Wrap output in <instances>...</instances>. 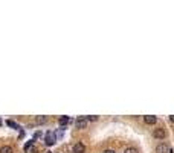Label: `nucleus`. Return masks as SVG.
I'll list each match as a JSON object with an SVG mask.
<instances>
[{
	"label": "nucleus",
	"instance_id": "f257e3e1",
	"mask_svg": "<svg viewBox=\"0 0 174 153\" xmlns=\"http://www.w3.org/2000/svg\"><path fill=\"white\" fill-rule=\"evenodd\" d=\"M55 141H57V135L54 132H47L46 133V136H44V144L46 145H54Z\"/></svg>",
	"mask_w": 174,
	"mask_h": 153
},
{
	"label": "nucleus",
	"instance_id": "f03ea898",
	"mask_svg": "<svg viewBox=\"0 0 174 153\" xmlns=\"http://www.w3.org/2000/svg\"><path fill=\"white\" fill-rule=\"evenodd\" d=\"M24 151H26V153H37V151H38L37 145L34 144V139H32V141H29L26 145H24Z\"/></svg>",
	"mask_w": 174,
	"mask_h": 153
},
{
	"label": "nucleus",
	"instance_id": "7ed1b4c3",
	"mask_svg": "<svg viewBox=\"0 0 174 153\" xmlns=\"http://www.w3.org/2000/svg\"><path fill=\"white\" fill-rule=\"evenodd\" d=\"M75 125H77V129H86V125H87V118L84 116H80L75 119Z\"/></svg>",
	"mask_w": 174,
	"mask_h": 153
},
{
	"label": "nucleus",
	"instance_id": "20e7f679",
	"mask_svg": "<svg viewBox=\"0 0 174 153\" xmlns=\"http://www.w3.org/2000/svg\"><path fill=\"white\" fill-rule=\"evenodd\" d=\"M153 135H154V138H157V139H165L166 132H165V129H154Z\"/></svg>",
	"mask_w": 174,
	"mask_h": 153
},
{
	"label": "nucleus",
	"instance_id": "39448f33",
	"mask_svg": "<svg viewBox=\"0 0 174 153\" xmlns=\"http://www.w3.org/2000/svg\"><path fill=\"white\" fill-rule=\"evenodd\" d=\"M86 151V145L83 142H77L73 145V153H84Z\"/></svg>",
	"mask_w": 174,
	"mask_h": 153
},
{
	"label": "nucleus",
	"instance_id": "423d86ee",
	"mask_svg": "<svg viewBox=\"0 0 174 153\" xmlns=\"http://www.w3.org/2000/svg\"><path fill=\"white\" fill-rule=\"evenodd\" d=\"M144 119H145V122H147V124H150V125H154V124H156V121H157V118H156V116H153V115H147Z\"/></svg>",
	"mask_w": 174,
	"mask_h": 153
},
{
	"label": "nucleus",
	"instance_id": "0eeeda50",
	"mask_svg": "<svg viewBox=\"0 0 174 153\" xmlns=\"http://www.w3.org/2000/svg\"><path fill=\"white\" fill-rule=\"evenodd\" d=\"M168 145L166 144H159L157 147H156V153H168Z\"/></svg>",
	"mask_w": 174,
	"mask_h": 153
},
{
	"label": "nucleus",
	"instance_id": "6e6552de",
	"mask_svg": "<svg viewBox=\"0 0 174 153\" xmlns=\"http://www.w3.org/2000/svg\"><path fill=\"white\" fill-rule=\"evenodd\" d=\"M70 121H72V119H70L69 116H61V118L58 119V122H60V125H61V127H64V125L70 124Z\"/></svg>",
	"mask_w": 174,
	"mask_h": 153
},
{
	"label": "nucleus",
	"instance_id": "1a4fd4ad",
	"mask_svg": "<svg viewBox=\"0 0 174 153\" xmlns=\"http://www.w3.org/2000/svg\"><path fill=\"white\" fill-rule=\"evenodd\" d=\"M0 153H14V150H12L11 145H3L2 148H0Z\"/></svg>",
	"mask_w": 174,
	"mask_h": 153
},
{
	"label": "nucleus",
	"instance_id": "9d476101",
	"mask_svg": "<svg viewBox=\"0 0 174 153\" xmlns=\"http://www.w3.org/2000/svg\"><path fill=\"white\" fill-rule=\"evenodd\" d=\"M35 122H37V124H44V122H46V116H37V118H35Z\"/></svg>",
	"mask_w": 174,
	"mask_h": 153
},
{
	"label": "nucleus",
	"instance_id": "9b49d317",
	"mask_svg": "<svg viewBox=\"0 0 174 153\" xmlns=\"http://www.w3.org/2000/svg\"><path fill=\"white\" fill-rule=\"evenodd\" d=\"M124 153H138V150L134 147H128V148H125V151H124Z\"/></svg>",
	"mask_w": 174,
	"mask_h": 153
},
{
	"label": "nucleus",
	"instance_id": "f8f14e48",
	"mask_svg": "<svg viewBox=\"0 0 174 153\" xmlns=\"http://www.w3.org/2000/svg\"><path fill=\"white\" fill-rule=\"evenodd\" d=\"M6 124H8L9 127H12V129H18V125H17L14 121H6Z\"/></svg>",
	"mask_w": 174,
	"mask_h": 153
},
{
	"label": "nucleus",
	"instance_id": "ddd939ff",
	"mask_svg": "<svg viewBox=\"0 0 174 153\" xmlns=\"http://www.w3.org/2000/svg\"><path fill=\"white\" fill-rule=\"evenodd\" d=\"M96 119H98L96 115H90V116H87V121H96Z\"/></svg>",
	"mask_w": 174,
	"mask_h": 153
},
{
	"label": "nucleus",
	"instance_id": "4468645a",
	"mask_svg": "<svg viewBox=\"0 0 174 153\" xmlns=\"http://www.w3.org/2000/svg\"><path fill=\"white\" fill-rule=\"evenodd\" d=\"M169 121H171V122H174V115H171V116H169Z\"/></svg>",
	"mask_w": 174,
	"mask_h": 153
},
{
	"label": "nucleus",
	"instance_id": "2eb2a0df",
	"mask_svg": "<svg viewBox=\"0 0 174 153\" xmlns=\"http://www.w3.org/2000/svg\"><path fill=\"white\" fill-rule=\"evenodd\" d=\"M104 153H115V151H113V150H106Z\"/></svg>",
	"mask_w": 174,
	"mask_h": 153
},
{
	"label": "nucleus",
	"instance_id": "dca6fc26",
	"mask_svg": "<svg viewBox=\"0 0 174 153\" xmlns=\"http://www.w3.org/2000/svg\"><path fill=\"white\" fill-rule=\"evenodd\" d=\"M44 153H52V151H44Z\"/></svg>",
	"mask_w": 174,
	"mask_h": 153
},
{
	"label": "nucleus",
	"instance_id": "f3484780",
	"mask_svg": "<svg viewBox=\"0 0 174 153\" xmlns=\"http://www.w3.org/2000/svg\"><path fill=\"white\" fill-rule=\"evenodd\" d=\"M0 124H2V121H0Z\"/></svg>",
	"mask_w": 174,
	"mask_h": 153
}]
</instances>
